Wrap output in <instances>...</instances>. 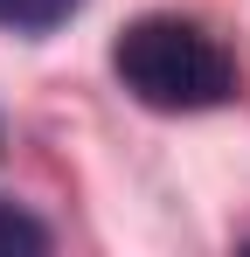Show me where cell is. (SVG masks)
Returning a JSON list of instances; mask_svg holds the SVG:
<instances>
[{"mask_svg": "<svg viewBox=\"0 0 250 257\" xmlns=\"http://www.w3.org/2000/svg\"><path fill=\"white\" fill-rule=\"evenodd\" d=\"M111 63H118V84L153 111H208L236 90V63L222 56V42L174 14L132 21L111 49Z\"/></svg>", "mask_w": 250, "mask_h": 257, "instance_id": "6da1fadb", "label": "cell"}, {"mask_svg": "<svg viewBox=\"0 0 250 257\" xmlns=\"http://www.w3.org/2000/svg\"><path fill=\"white\" fill-rule=\"evenodd\" d=\"M83 0H0V28H21V35H42L56 21H70Z\"/></svg>", "mask_w": 250, "mask_h": 257, "instance_id": "7a4b0ae2", "label": "cell"}, {"mask_svg": "<svg viewBox=\"0 0 250 257\" xmlns=\"http://www.w3.org/2000/svg\"><path fill=\"white\" fill-rule=\"evenodd\" d=\"M42 243H49V229H42V222H28L21 209H7V202H0V250H42Z\"/></svg>", "mask_w": 250, "mask_h": 257, "instance_id": "3957f363", "label": "cell"}]
</instances>
